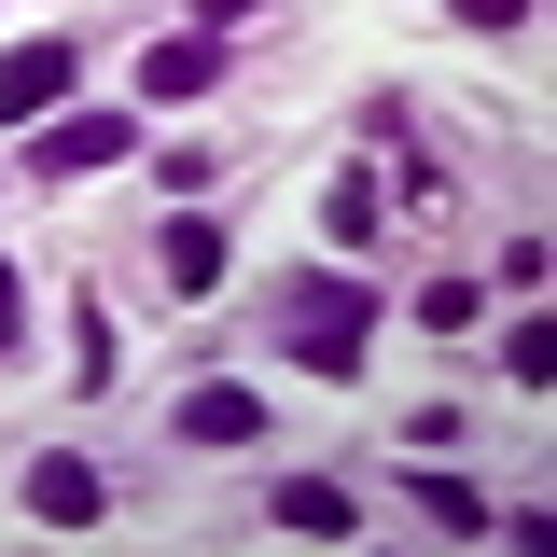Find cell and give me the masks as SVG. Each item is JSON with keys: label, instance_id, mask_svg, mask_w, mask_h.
Here are the masks:
<instances>
[{"label": "cell", "instance_id": "6da1fadb", "mask_svg": "<svg viewBox=\"0 0 557 557\" xmlns=\"http://www.w3.org/2000/svg\"><path fill=\"white\" fill-rule=\"evenodd\" d=\"M362 335H376V278H278V348L307 376H362Z\"/></svg>", "mask_w": 557, "mask_h": 557}, {"label": "cell", "instance_id": "7a4b0ae2", "mask_svg": "<svg viewBox=\"0 0 557 557\" xmlns=\"http://www.w3.org/2000/svg\"><path fill=\"white\" fill-rule=\"evenodd\" d=\"M126 153H139L126 112H42V126H28V182H98V168H126Z\"/></svg>", "mask_w": 557, "mask_h": 557}, {"label": "cell", "instance_id": "3957f363", "mask_svg": "<svg viewBox=\"0 0 557 557\" xmlns=\"http://www.w3.org/2000/svg\"><path fill=\"white\" fill-rule=\"evenodd\" d=\"M70 84H84V57H70V42H14V57H0V126L70 112Z\"/></svg>", "mask_w": 557, "mask_h": 557}, {"label": "cell", "instance_id": "277c9868", "mask_svg": "<svg viewBox=\"0 0 557 557\" xmlns=\"http://www.w3.org/2000/svg\"><path fill=\"white\" fill-rule=\"evenodd\" d=\"M223 84V28H168V42H139V98L168 112V98H209Z\"/></svg>", "mask_w": 557, "mask_h": 557}, {"label": "cell", "instance_id": "5b68a950", "mask_svg": "<svg viewBox=\"0 0 557 557\" xmlns=\"http://www.w3.org/2000/svg\"><path fill=\"white\" fill-rule=\"evenodd\" d=\"M28 516H42V530H98V516H112V487H98V460H70V446H42V460H28Z\"/></svg>", "mask_w": 557, "mask_h": 557}, {"label": "cell", "instance_id": "8992f818", "mask_svg": "<svg viewBox=\"0 0 557 557\" xmlns=\"http://www.w3.org/2000/svg\"><path fill=\"white\" fill-rule=\"evenodd\" d=\"M168 432H182V446H251V432H265V391H237V376H196V391L168 405Z\"/></svg>", "mask_w": 557, "mask_h": 557}, {"label": "cell", "instance_id": "52a82bcc", "mask_svg": "<svg viewBox=\"0 0 557 557\" xmlns=\"http://www.w3.org/2000/svg\"><path fill=\"white\" fill-rule=\"evenodd\" d=\"M265 530H293V544H348V487L335 474H278L265 487Z\"/></svg>", "mask_w": 557, "mask_h": 557}, {"label": "cell", "instance_id": "ba28073f", "mask_svg": "<svg viewBox=\"0 0 557 557\" xmlns=\"http://www.w3.org/2000/svg\"><path fill=\"white\" fill-rule=\"evenodd\" d=\"M209 293H223V223L182 209V223H168V307H209Z\"/></svg>", "mask_w": 557, "mask_h": 557}, {"label": "cell", "instance_id": "9c48e42d", "mask_svg": "<svg viewBox=\"0 0 557 557\" xmlns=\"http://www.w3.org/2000/svg\"><path fill=\"white\" fill-rule=\"evenodd\" d=\"M405 502H418V516H432V530H460V544H474L487 516H502V502H487V487H460V474H446V460H432V474H405Z\"/></svg>", "mask_w": 557, "mask_h": 557}, {"label": "cell", "instance_id": "30bf717a", "mask_svg": "<svg viewBox=\"0 0 557 557\" xmlns=\"http://www.w3.org/2000/svg\"><path fill=\"white\" fill-rule=\"evenodd\" d=\"M376 168H335V182H321V237H335V251H362V237H376Z\"/></svg>", "mask_w": 557, "mask_h": 557}, {"label": "cell", "instance_id": "8fae6325", "mask_svg": "<svg viewBox=\"0 0 557 557\" xmlns=\"http://www.w3.org/2000/svg\"><path fill=\"white\" fill-rule=\"evenodd\" d=\"M418 321H432V335H460V321H487V278H418Z\"/></svg>", "mask_w": 557, "mask_h": 557}, {"label": "cell", "instance_id": "7c38bea8", "mask_svg": "<svg viewBox=\"0 0 557 557\" xmlns=\"http://www.w3.org/2000/svg\"><path fill=\"white\" fill-rule=\"evenodd\" d=\"M502 376H516V391H544V376H557V335H544V321H516V335H502Z\"/></svg>", "mask_w": 557, "mask_h": 557}, {"label": "cell", "instance_id": "4fadbf2b", "mask_svg": "<svg viewBox=\"0 0 557 557\" xmlns=\"http://www.w3.org/2000/svg\"><path fill=\"white\" fill-rule=\"evenodd\" d=\"M28 335V265H0V348Z\"/></svg>", "mask_w": 557, "mask_h": 557}, {"label": "cell", "instance_id": "5bb4252c", "mask_svg": "<svg viewBox=\"0 0 557 557\" xmlns=\"http://www.w3.org/2000/svg\"><path fill=\"white\" fill-rule=\"evenodd\" d=\"M446 14H460V28H516L530 0H446Z\"/></svg>", "mask_w": 557, "mask_h": 557}, {"label": "cell", "instance_id": "9a60e30c", "mask_svg": "<svg viewBox=\"0 0 557 557\" xmlns=\"http://www.w3.org/2000/svg\"><path fill=\"white\" fill-rule=\"evenodd\" d=\"M237 14H251V0H196V28H237Z\"/></svg>", "mask_w": 557, "mask_h": 557}]
</instances>
